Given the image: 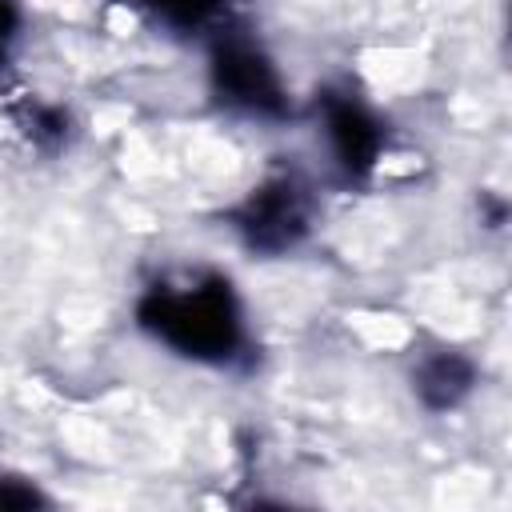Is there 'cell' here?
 I'll use <instances>...</instances> for the list:
<instances>
[{"mask_svg": "<svg viewBox=\"0 0 512 512\" xmlns=\"http://www.w3.org/2000/svg\"><path fill=\"white\" fill-rule=\"evenodd\" d=\"M172 344L188 348V352H224L232 344L236 320L228 308V296L216 288H200L192 296H176V300H160L156 304V320H152Z\"/></svg>", "mask_w": 512, "mask_h": 512, "instance_id": "obj_1", "label": "cell"}, {"mask_svg": "<svg viewBox=\"0 0 512 512\" xmlns=\"http://www.w3.org/2000/svg\"><path fill=\"white\" fill-rule=\"evenodd\" d=\"M224 84H228L232 96L252 100V104L272 96V80H268L264 64L256 56H248V52H228L224 56Z\"/></svg>", "mask_w": 512, "mask_h": 512, "instance_id": "obj_2", "label": "cell"}, {"mask_svg": "<svg viewBox=\"0 0 512 512\" xmlns=\"http://www.w3.org/2000/svg\"><path fill=\"white\" fill-rule=\"evenodd\" d=\"M332 136H336L340 156H344L348 164H368L376 132H372V124H368L356 108H336V112H332Z\"/></svg>", "mask_w": 512, "mask_h": 512, "instance_id": "obj_3", "label": "cell"}, {"mask_svg": "<svg viewBox=\"0 0 512 512\" xmlns=\"http://www.w3.org/2000/svg\"><path fill=\"white\" fill-rule=\"evenodd\" d=\"M4 28H8V12H4V4H0V36H4Z\"/></svg>", "mask_w": 512, "mask_h": 512, "instance_id": "obj_4", "label": "cell"}]
</instances>
